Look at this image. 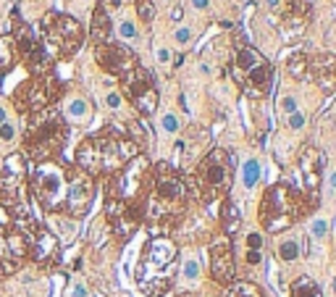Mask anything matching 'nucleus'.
I'll return each mask as SVG.
<instances>
[{
	"label": "nucleus",
	"instance_id": "nucleus-39",
	"mask_svg": "<svg viewBox=\"0 0 336 297\" xmlns=\"http://www.w3.org/2000/svg\"><path fill=\"white\" fill-rule=\"evenodd\" d=\"M286 124H289L292 129H302V127H305V113H302V111L289 113V116H286Z\"/></svg>",
	"mask_w": 336,
	"mask_h": 297
},
{
	"label": "nucleus",
	"instance_id": "nucleus-30",
	"mask_svg": "<svg viewBox=\"0 0 336 297\" xmlns=\"http://www.w3.org/2000/svg\"><path fill=\"white\" fill-rule=\"evenodd\" d=\"M181 279L189 281V284L200 279V263H197V258H184L181 260Z\"/></svg>",
	"mask_w": 336,
	"mask_h": 297
},
{
	"label": "nucleus",
	"instance_id": "nucleus-29",
	"mask_svg": "<svg viewBox=\"0 0 336 297\" xmlns=\"http://www.w3.org/2000/svg\"><path fill=\"white\" fill-rule=\"evenodd\" d=\"M179 129H181V121H179V116L173 111H168V113L160 116V132H163V134L173 137V134H179Z\"/></svg>",
	"mask_w": 336,
	"mask_h": 297
},
{
	"label": "nucleus",
	"instance_id": "nucleus-24",
	"mask_svg": "<svg viewBox=\"0 0 336 297\" xmlns=\"http://www.w3.org/2000/svg\"><path fill=\"white\" fill-rule=\"evenodd\" d=\"M221 224H223V232H226L229 237H234V234L239 232V224H242V219H239L237 205L231 203V200H226V203H223V211H221Z\"/></svg>",
	"mask_w": 336,
	"mask_h": 297
},
{
	"label": "nucleus",
	"instance_id": "nucleus-35",
	"mask_svg": "<svg viewBox=\"0 0 336 297\" xmlns=\"http://www.w3.org/2000/svg\"><path fill=\"white\" fill-rule=\"evenodd\" d=\"M173 40H176V45H189L194 40V34L189 27H176V32H173Z\"/></svg>",
	"mask_w": 336,
	"mask_h": 297
},
{
	"label": "nucleus",
	"instance_id": "nucleus-47",
	"mask_svg": "<svg viewBox=\"0 0 336 297\" xmlns=\"http://www.w3.org/2000/svg\"><path fill=\"white\" fill-rule=\"evenodd\" d=\"M6 121H8V111L0 106V124H6Z\"/></svg>",
	"mask_w": 336,
	"mask_h": 297
},
{
	"label": "nucleus",
	"instance_id": "nucleus-13",
	"mask_svg": "<svg viewBox=\"0 0 336 297\" xmlns=\"http://www.w3.org/2000/svg\"><path fill=\"white\" fill-rule=\"evenodd\" d=\"M11 37L16 40L19 58L27 63L32 76L53 74V58L48 55V50H45L40 32L34 29L29 21H21V16H14V21H11Z\"/></svg>",
	"mask_w": 336,
	"mask_h": 297
},
{
	"label": "nucleus",
	"instance_id": "nucleus-15",
	"mask_svg": "<svg viewBox=\"0 0 336 297\" xmlns=\"http://www.w3.org/2000/svg\"><path fill=\"white\" fill-rule=\"evenodd\" d=\"M29 258V237L16 226L0 224V279L11 276Z\"/></svg>",
	"mask_w": 336,
	"mask_h": 297
},
{
	"label": "nucleus",
	"instance_id": "nucleus-32",
	"mask_svg": "<svg viewBox=\"0 0 336 297\" xmlns=\"http://www.w3.org/2000/svg\"><path fill=\"white\" fill-rule=\"evenodd\" d=\"M326 234H328V221L323 219V216L312 219V224H310V237H312V239H326Z\"/></svg>",
	"mask_w": 336,
	"mask_h": 297
},
{
	"label": "nucleus",
	"instance_id": "nucleus-27",
	"mask_svg": "<svg viewBox=\"0 0 336 297\" xmlns=\"http://www.w3.org/2000/svg\"><path fill=\"white\" fill-rule=\"evenodd\" d=\"M299 253H302V247H299V239L297 237H286L279 242V258L284 263H297L299 260Z\"/></svg>",
	"mask_w": 336,
	"mask_h": 297
},
{
	"label": "nucleus",
	"instance_id": "nucleus-9",
	"mask_svg": "<svg viewBox=\"0 0 336 297\" xmlns=\"http://www.w3.org/2000/svg\"><path fill=\"white\" fill-rule=\"evenodd\" d=\"M40 37H42V45L53 61L55 58H71L84 45V27H82V21H76L68 14L48 11L40 19Z\"/></svg>",
	"mask_w": 336,
	"mask_h": 297
},
{
	"label": "nucleus",
	"instance_id": "nucleus-22",
	"mask_svg": "<svg viewBox=\"0 0 336 297\" xmlns=\"http://www.w3.org/2000/svg\"><path fill=\"white\" fill-rule=\"evenodd\" d=\"M61 116H63V121H68V124L84 127V124L92 119V106H89V100H87V97L74 95V97H68V100H66V106H63V111H61Z\"/></svg>",
	"mask_w": 336,
	"mask_h": 297
},
{
	"label": "nucleus",
	"instance_id": "nucleus-43",
	"mask_svg": "<svg viewBox=\"0 0 336 297\" xmlns=\"http://www.w3.org/2000/svg\"><path fill=\"white\" fill-rule=\"evenodd\" d=\"M192 8L194 11H207L210 8V0H192Z\"/></svg>",
	"mask_w": 336,
	"mask_h": 297
},
{
	"label": "nucleus",
	"instance_id": "nucleus-18",
	"mask_svg": "<svg viewBox=\"0 0 336 297\" xmlns=\"http://www.w3.org/2000/svg\"><path fill=\"white\" fill-rule=\"evenodd\" d=\"M29 258L40 266H53L61 258V245H58V237L48 229V226H37L29 234Z\"/></svg>",
	"mask_w": 336,
	"mask_h": 297
},
{
	"label": "nucleus",
	"instance_id": "nucleus-16",
	"mask_svg": "<svg viewBox=\"0 0 336 297\" xmlns=\"http://www.w3.org/2000/svg\"><path fill=\"white\" fill-rule=\"evenodd\" d=\"M92 200H95V179L84 174L82 168L71 166L68 168V192H66L63 213L71 216V219H82L89 211Z\"/></svg>",
	"mask_w": 336,
	"mask_h": 297
},
{
	"label": "nucleus",
	"instance_id": "nucleus-31",
	"mask_svg": "<svg viewBox=\"0 0 336 297\" xmlns=\"http://www.w3.org/2000/svg\"><path fill=\"white\" fill-rule=\"evenodd\" d=\"M137 16H140L145 24L155 19V0H137Z\"/></svg>",
	"mask_w": 336,
	"mask_h": 297
},
{
	"label": "nucleus",
	"instance_id": "nucleus-37",
	"mask_svg": "<svg viewBox=\"0 0 336 297\" xmlns=\"http://www.w3.org/2000/svg\"><path fill=\"white\" fill-rule=\"evenodd\" d=\"M245 245H247V250H263V234L260 232H250L245 237Z\"/></svg>",
	"mask_w": 336,
	"mask_h": 297
},
{
	"label": "nucleus",
	"instance_id": "nucleus-36",
	"mask_svg": "<svg viewBox=\"0 0 336 297\" xmlns=\"http://www.w3.org/2000/svg\"><path fill=\"white\" fill-rule=\"evenodd\" d=\"M0 140H3V142H14L16 140V127L11 121L0 124Z\"/></svg>",
	"mask_w": 336,
	"mask_h": 297
},
{
	"label": "nucleus",
	"instance_id": "nucleus-46",
	"mask_svg": "<svg viewBox=\"0 0 336 297\" xmlns=\"http://www.w3.org/2000/svg\"><path fill=\"white\" fill-rule=\"evenodd\" d=\"M328 189H331V192H336V174H331V176H328Z\"/></svg>",
	"mask_w": 336,
	"mask_h": 297
},
{
	"label": "nucleus",
	"instance_id": "nucleus-40",
	"mask_svg": "<svg viewBox=\"0 0 336 297\" xmlns=\"http://www.w3.org/2000/svg\"><path fill=\"white\" fill-rule=\"evenodd\" d=\"M155 58H158V63H160V66H168L173 55H171V50L166 48V45H158V48H155Z\"/></svg>",
	"mask_w": 336,
	"mask_h": 297
},
{
	"label": "nucleus",
	"instance_id": "nucleus-5",
	"mask_svg": "<svg viewBox=\"0 0 336 297\" xmlns=\"http://www.w3.org/2000/svg\"><path fill=\"white\" fill-rule=\"evenodd\" d=\"M176 263H179V250L168 237H153L142 250V260L137 268V279L145 294L150 297H163L176 279Z\"/></svg>",
	"mask_w": 336,
	"mask_h": 297
},
{
	"label": "nucleus",
	"instance_id": "nucleus-11",
	"mask_svg": "<svg viewBox=\"0 0 336 297\" xmlns=\"http://www.w3.org/2000/svg\"><path fill=\"white\" fill-rule=\"evenodd\" d=\"M234 76L252 97H265L271 92V84H273L271 63L265 61V55L260 50H255L242 37L234 45Z\"/></svg>",
	"mask_w": 336,
	"mask_h": 297
},
{
	"label": "nucleus",
	"instance_id": "nucleus-25",
	"mask_svg": "<svg viewBox=\"0 0 336 297\" xmlns=\"http://www.w3.org/2000/svg\"><path fill=\"white\" fill-rule=\"evenodd\" d=\"M260 174H263V168H260V161H258V158H247V161L242 163V184H245V189H252V187H258V181H260Z\"/></svg>",
	"mask_w": 336,
	"mask_h": 297
},
{
	"label": "nucleus",
	"instance_id": "nucleus-12",
	"mask_svg": "<svg viewBox=\"0 0 336 297\" xmlns=\"http://www.w3.org/2000/svg\"><path fill=\"white\" fill-rule=\"evenodd\" d=\"M63 84L58 82L55 74H45V76H32L24 84L16 87L14 92V108L24 116L32 113H40L45 108H53L58 100H61Z\"/></svg>",
	"mask_w": 336,
	"mask_h": 297
},
{
	"label": "nucleus",
	"instance_id": "nucleus-52",
	"mask_svg": "<svg viewBox=\"0 0 336 297\" xmlns=\"http://www.w3.org/2000/svg\"><path fill=\"white\" fill-rule=\"evenodd\" d=\"M179 297H192V294H179Z\"/></svg>",
	"mask_w": 336,
	"mask_h": 297
},
{
	"label": "nucleus",
	"instance_id": "nucleus-50",
	"mask_svg": "<svg viewBox=\"0 0 336 297\" xmlns=\"http://www.w3.org/2000/svg\"><path fill=\"white\" fill-rule=\"evenodd\" d=\"M331 292H333V294H336V276H333V279H331Z\"/></svg>",
	"mask_w": 336,
	"mask_h": 297
},
{
	"label": "nucleus",
	"instance_id": "nucleus-21",
	"mask_svg": "<svg viewBox=\"0 0 336 297\" xmlns=\"http://www.w3.org/2000/svg\"><path fill=\"white\" fill-rule=\"evenodd\" d=\"M110 34H113V21L105 3H97L95 11H92V21H89V37L95 45H105L110 42Z\"/></svg>",
	"mask_w": 336,
	"mask_h": 297
},
{
	"label": "nucleus",
	"instance_id": "nucleus-48",
	"mask_svg": "<svg viewBox=\"0 0 336 297\" xmlns=\"http://www.w3.org/2000/svg\"><path fill=\"white\" fill-rule=\"evenodd\" d=\"M171 16H173V19H176V21H179V19L184 16V11H181V8H173V14H171Z\"/></svg>",
	"mask_w": 336,
	"mask_h": 297
},
{
	"label": "nucleus",
	"instance_id": "nucleus-19",
	"mask_svg": "<svg viewBox=\"0 0 336 297\" xmlns=\"http://www.w3.org/2000/svg\"><path fill=\"white\" fill-rule=\"evenodd\" d=\"M299 174H302V184H305V200L318 197V189L323 181V153L318 147L307 145L299 153Z\"/></svg>",
	"mask_w": 336,
	"mask_h": 297
},
{
	"label": "nucleus",
	"instance_id": "nucleus-17",
	"mask_svg": "<svg viewBox=\"0 0 336 297\" xmlns=\"http://www.w3.org/2000/svg\"><path fill=\"white\" fill-rule=\"evenodd\" d=\"M95 61L105 74L119 76V79H124L134 66H140V58H137L134 50H129L126 45L113 42V40L105 45H95Z\"/></svg>",
	"mask_w": 336,
	"mask_h": 297
},
{
	"label": "nucleus",
	"instance_id": "nucleus-10",
	"mask_svg": "<svg viewBox=\"0 0 336 297\" xmlns=\"http://www.w3.org/2000/svg\"><path fill=\"white\" fill-rule=\"evenodd\" d=\"M29 192L45 211L63 213L68 192V166L61 161H42L29 166Z\"/></svg>",
	"mask_w": 336,
	"mask_h": 297
},
{
	"label": "nucleus",
	"instance_id": "nucleus-53",
	"mask_svg": "<svg viewBox=\"0 0 336 297\" xmlns=\"http://www.w3.org/2000/svg\"><path fill=\"white\" fill-rule=\"evenodd\" d=\"M82 3H89V0H82Z\"/></svg>",
	"mask_w": 336,
	"mask_h": 297
},
{
	"label": "nucleus",
	"instance_id": "nucleus-28",
	"mask_svg": "<svg viewBox=\"0 0 336 297\" xmlns=\"http://www.w3.org/2000/svg\"><path fill=\"white\" fill-rule=\"evenodd\" d=\"M229 297H263L260 287L252 281H231L229 284Z\"/></svg>",
	"mask_w": 336,
	"mask_h": 297
},
{
	"label": "nucleus",
	"instance_id": "nucleus-6",
	"mask_svg": "<svg viewBox=\"0 0 336 297\" xmlns=\"http://www.w3.org/2000/svg\"><path fill=\"white\" fill-rule=\"evenodd\" d=\"M305 211H307V200L302 192H297L289 184H271L263 192L258 216L265 232L281 234L286 229H292Z\"/></svg>",
	"mask_w": 336,
	"mask_h": 297
},
{
	"label": "nucleus",
	"instance_id": "nucleus-41",
	"mask_svg": "<svg viewBox=\"0 0 336 297\" xmlns=\"http://www.w3.org/2000/svg\"><path fill=\"white\" fill-rule=\"evenodd\" d=\"M279 108L286 113V116H289V113H294V111H297V100H294V95H284L281 103H279Z\"/></svg>",
	"mask_w": 336,
	"mask_h": 297
},
{
	"label": "nucleus",
	"instance_id": "nucleus-42",
	"mask_svg": "<svg viewBox=\"0 0 336 297\" xmlns=\"http://www.w3.org/2000/svg\"><path fill=\"white\" fill-rule=\"evenodd\" d=\"M245 260H247V266H260L263 263V250H247Z\"/></svg>",
	"mask_w": 336,
	"mask_h": 297
},
{
	"label": "nucleus",
	"instance_id": "nucleus-34",
	"mask_svg": "<svg viewBox=\"0 0 336 297\" xmlns=\"http://www.w3.org/2000/svg\"><path fill=\"white\" fill-rule=\"evenodd\" d=\"M105 106L110 111H116V113L124 111V95L119 92V89H108V92H105Z\"/></svg>",
	"mask_w": 336,
	"mask_h": 297
},
{
	"label": "nucleus",
	"instance_id": "nucleus-7",
	"mask_svg": "<svg viewBox=\"0 0 336 297\" xmlns=\"http://www.w3.org/2000/svg\"><path fill=\"white\" fill-rule=\"evenodd\" d=\"M231 179H234V155L215 147L197 163L192 176V189L202 203H215L229 195Z\"/></svg>",
	"mask_w": 336,
	"mask_h": 297
},
{
	"label": "nucleus",
	"instance_id": "nucleus-38",
	"mask_svg": "<svg viewBox=\"0 0 336 297\" xmlns=\"http://www.w3.org/2000/svg\"><path fill=\"white\" fill-rule=\"evenodd\" d=\"M289 71L294 76H305V55H297V58L289 61Z\"/></svg>",
	"mask_w": 336,
	"mask_h": 297
},
{
	"label": "nucleus",
	"instance_id": "nucleus-51",
	"mask_svg": "<svg viewBox=\"0 0 336 297\" xmlns=\"http://www.w3.org/2000/svg\"><path fill=\"white\" fill-rule=\"evenodd\" d=\"M110 6H113V8H119V6H121V0H110Z\"/></svg>",
	"mask_w": 336,
	"mask_h": 297
},
{
	"label": "nucleus",
	"instance_id": "nucleus-14",
	"mask_svg": "<svg viewBox=\"0 0 336 297\" xmlns=\"http://www.w3.org/2000/svg\"><path fill=\"white\" fill-rule=\"evenodd\" d=\"M124 95L132 100V106L142 113V116H153L158 111V87L153 74L145 66H134L129 74L121 79Z\"/></svg>",
	"mask_w": 336,
	"mask_h": 297
},
{
	"label": "nucleus",
	"instance_id": "nucleus-45",
	"mask_svg": "<svg viewBox=\"0 0 336 297\" xmlns=\"http://www.w3.org/2000/svg\"><path fill=\"white\" fill-rule=\"evenodd\" d=\"M74 297H87V289H84V284H76V287H74Z\"/></svg>",
	"mask_w": 336,
	"mask_h": 297
},
{
	"label": "nucleus",
	"instance_id": "nucleus-23",
	"mask_svg": "<svg viewBox=\"0 0 336 297\" xmlns=\"http://www.w3.org/2000/svg\"><path fill=\"white\" fill-rule=\"evenodd\" d=\"M19 48H16V40L11 34H0V76L14 71V66L19 63Z\"/></svg>",
	"mask_w": 336,
	"mask_h": 297
},
{
	"label": "nucleus",
	"instance_id": "nucleus-3",
	"mask_svg": "<svg viewBox=\"0 0 336 297\" xmlns=\"http://www.w3.org/2000/svg\"><path fill=\"white\" fill-rule=\"evenodd\" d=\"M0 205L11 216V221L19 232L27 237L37 229L40 221L32 213V192H29V166L21 153H14L3 163V176H0Z\"/></svg>",
	"mask_w": 336,
	"mask_h": 297
},
{
	"label": "nucleus",
	"instance_id": "nucleus-33",
	"mask_svg": "<svg viewBox=\"0 0 336 297\" xmlns=\"http://www.w3.org/2000/svg\"><path fill=\"white\" fill-rule=\"evenodd\" d=\"M137 27H134V21H129V19H124L121 24H119V37L121 40H126V42H132V40H137Z\"/></svg>",
	"mask_w": 336,
	"mask_h": 297
},
{
	"label": "nucleus",
	"instance_id": "nucleus-49",
	"mask_svg": "<svg viewBox=\"0 0 336 297\" xmlns=\"http://www.w3.org/2000/svg\"><path fill=\"white\" fill-rule=\"evenodd\" d=\"M265 6H271V8H276V6H279V0H265Z\"/></svg>",
	"mask_w": 336,
	"mask_h": 297
},
{
	"label": "nucleus",
	"instance_id": "nucleus-44",
	"mask_svg": "<svg viewBox=\"0 0 336 297\" xmlns=\"http://www.w3.org/2000/svg\"><path fill=\"white\" fill-rule=\"evenodd\" d=\"M292 8H297L299 14H305V11H307V0H292Z\"/></svg>",
	"mask_w": 336,
	"mask_h": 297
},
{
	"label": "nucleus",
	"instance_id": "nucleus-1",
	"mask_svg": "<svg viewBox=\"0 0 336 297\" xmlns=\"http://www.w3.org/2000/svg\"><path fill=\"white\" fill-rule=\"evenodd\" d=\"M140 155V145H137L124 129L105 127L102 132L87 137L76 147V168H82L84 174L95 176H113Z\"/></svg>",
	"mask_w": 336,
	"mask_h": 297
},
{
	"label": "nucleus",
	"instance_id": "nucleus-8",
	"mask_svg": "<svg viewBox=\"0 0 336 297\" xmlns=\"http://www.w3.org/2000/svg\"><path fill=\"white\" fill-rule=\"evenodd\" d=\"M150 181H153V166H150V161L140 153L137 158H132L119 174L108 176L105 197L116 200V203H124V205H132V208H140L145 213V200L150 195Z\"/></svg>",
	"mask_w": 336,
	"mask_h": 297
},
{
	"label": "nucleus",
	"instance_id": "nucleus-20",
	"mask_svg": "<svg viewBox=\"0 0 336 297\" xmlns=\"http://www.w3.org/2000/svg\"><path fill=\"white\" fill-rule=\"evenodd\" d=\"M210 276L221 284L229 287L237 276V263H234V247L229 239H221L210 247Z\"/></svg>",
	"mask_w": 336,
	"mask_h": 297
},
{
	"label": "nucleus",
	"instance_id": "nucleus-2",
	"mask_svg": "<svg viewBox=\"0 0 336 297\" xmlns=\"http://www.w3.org/2000/svg\"><path fill=\"white\" fill-rule=\"evenodd\" d=\"M184 205H187V184H184V179L176 174L173 166L158 163L153 168L150 195L145 200V213H142V219L150 224L155 237H160V232H168L181 219Z\"/></svg>",
	"mask_w": 336,
	"mask_h": 297
},
{
	"label": "nucleus",
	"instance_id": "nucleus-26",
	"mask_svg": "<svg viewBox=\"0 0 336 297\" xmlns=\"http://www.w3.org/2000/svg\"><path fill=\"white\" fill-rule=\"evenodd\" d=\"M292 297H323V292L310 276H299L292 281Z\"/></svg>",
	"mask_w": 336,
	"mask_h": 297
},
{
	"label": "nucleus",
	"instance_id": "nucleus-4",
	"mask_svg": "<svg viewBox=\"0 0 336 297\" xmlns=\"http://www.w3.org/2000/svg\"><path fill=\"white\" fill-rule=\"evenodd\" d=\"M68 137V127L61 116V111L45 108L40 113L27 116V129H24V158L32 163L42 161H55L61 155L63 145Z\"/></svg>",
	"mask_w": 336,
	"mask_h": 297
}]
</instances>
